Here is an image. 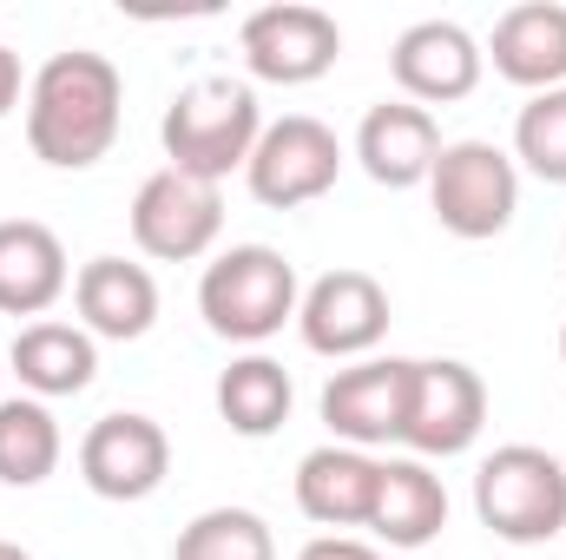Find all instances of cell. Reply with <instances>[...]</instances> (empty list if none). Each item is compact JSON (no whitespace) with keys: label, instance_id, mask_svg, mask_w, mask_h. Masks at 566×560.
Returning <instances> with one entry per match:
<instances>
[{"label":"cell","instance_id":"6da1fadb","mask_svg":"<svg viewBox=\"0 0 566 560\" xmlns=\"http://www.w3.org/2000/svg\"><path fill=\"white\" fill-rule=\"evenodd\" d=\"M126 120V80L106 53H53L33 86H27V145L53 172H86L99 165Z\"/></svg>","mask_w":566,"mask_h":560},{"label":"cell","instance_id":"7a4b0ae2","mask_svg":"<svg viewBox=\"0 0 566 560\" xmlns=\"http://www.w3.org/2000/svg\"><path fill=\"white\" fill-rule=\"evenodd\" d=\"M158 139H165V165L171 172L224 185L231 172L251 165V152L264 139V106H258V93L244 80L205 73V80L178 86V100L158 120Z\"/></svg>","mask_w":566,"mask_h":560},{"label":"cell","instance_id":"3957f363","mask_svg":"<svg viewBox=\"0 0 566 560\" xmlns=\"http://www.w3.org/2000/svg\"><path fill=\"white\" fill-rule=\"evenodd\" d=\"M303 283L296 265L271 245H231L198 278V317L224 343H271L283 323H296Z\"/></svg>","mask_w":566,"mask_h":560},{"label":"cell","instance_id":"277c9868","mask_svg":"<svg viewBox=\"0 0 566 560\" xmlns=\"http://www.w3.org/2000/svg\"><path fill=\"white\" fill-rule=\"evenodd\" d=\"M474 515L507 548H541L566 535V462L534 442L494 448L474 475Z\"/></svg>","mask_w":566,"mask_h":560},{"label":"cell","instance_id":"5b68a950","mask_svg":"<svg viewBox=\"0 0 566 560\" xmlns=\"http://www.w3.org/2000/svg\"><path fill=\"white\" fill-rule=\"evenodd\" d=\"M428 205L448 238H468V245L501 238L521 211V165L488 139L441 145V158L428 172Z\"/></svg>","mask_w":566,"mask_h":560},{"label":"cell","instance_id":"8992f818","mask_svg":"<svg viewBox=\"0 0 566 560\" xmlns=\"http://www.w3.org/2000/svg\"><path fill=\"white\" fill-rule=\"evenodd\" d=\"M336 178H343V145H336V133H329L323 120H310V113L271 120L264 139H258V152H251V165H244L251 198L271 205V211L316 205Z\"/></svg>","mask_w":566,"mask_h":560},{"label":"cell","instance_id":"52a82bcc","mask_svg":"<svg viewBox=\"0 0 566 560\" xmlns=\"http://www.w3.org/2000/svg\"><path fill=\"white\" fill-rule=\"evenodd\" d=\"M238 53H244L251 80H264V86H310L336 66L343 27H336V13H323L310 0H277L244 20Z\"/></svg>","mask_w":566,"mask_h":560},{"label":"cell","instance_id":"ba28073f","mask_svg":"<svg viewBox=\"0 0 566 560\" xmlns=\"http://www.w3.org/2000/svg\"><path fill=\"white\" fill-rule=\"evenodd\" d=\"M218 231H224V198H218V185L185 178V172H171V165H158L139 185V198H133V245H139L145 258H158V265H191V258H205V251L218 245Z\"/></svg>","mask_w":566,"mask_h":560},{"label":"cell","instance_id":"9c48e42d","mask_svg":"<svg viewBox=\"0 0 566 560\" xmlns=\"http://www.w3.org/2000/svg\"><path fill=\"white\" fill-rule=\"evenodd\" d=\"M409 383H416V363L409 356H363L349 370H336L323 383V422L343 448H382V442H402V422H409Z\"/></svg>","mask_w":566,"mask_h":560},{"label":"cell","instance_id":"30bf717a","mask_svg":"<svg viewBox=\"0 0 566 560\" xmlns=\"http://www.w3.org/2000/svg\"><path fill=\"white\" fill-rule=\"evenodd\" d=\"M165 475H171V435L139 409L99 416L80 435V481L99 501H145L165 488Z\"/></svg>","mask_w":566,"mask_h":560},{"label":"cell","instance_id":"8fae6325","mask_svg":"<svg viewBox=\"0 0 566 560\" xmlns=\"http://www.w3.org/2000/svg\"><path fill=\"white\" fill-rule=\"evenodd\" d=\"M481 422H488V383H481V370H468L454 356L416 363L409 422H402V442L416 448V462H428V455H468L481 442Z\"/></svg>","mask_w":566,"mask_h":560},{"label":"cell","instance_id":"7c38bea8","mask_svg":"<svg viewBox=\"0 0 566 560\" xmlns=\"http://www.w3.org/2000/svg\"><path fill=\"white\" fill-rule=\"evenodd\" d=\"M296 330L316 356L336 363H363L382 336H389V290L369 271H329L303 290L296 303Z\"/></svg>","mask_w":566,"mask_h":560},{"label":"cell","instance_id":"4fadbf2b","mask_svg":"<svg viewBox=\"0 0 566 560\" xmlns=\"http://www.w3.org/2000/svg\"><path fill=\"white\" fill-rule=\"evenodd\" d=\"M481 66H488V53H481V40L461 20H416V27H402V40L389 53V73H396L409 106L468 100L481 86Z\"/></svg>","mask_w":566,"mask_h":560},{"label":"cell","instance_id":"5bb4252c","mask_svg":"<svg viewBox=\"0 0 566 560\" xmlns=\"http://www.w3.org/2000/svg\"><path fill=\"white\" fill-rule=\"evenodd\" d=\"M73 290V265L53 225L0 218V317H46Z\"/></svg>","mask_w":566,"mask_h":560},{"label":"cell","instance_id":"9a60e30c","mask_svg":"<svg viewBox=\"0 0 566 560\" xmlns=\"http://www.w3.org/2000/svg\"><path fill=\"white\" fill-rule=\"evenodd\" d=\"M376 488H382V462L343 442H323L296 462V508L316 528H369L376 515Z\"/></svg>","mask_w":566,"mask_h":560},{"label":"cell","instance_id":"2e32d148","mask_svg":"<svg viewBox=\"0 0 566 560\" xmlns=\"http://www.w3.org/2000/svg\"><path fill=\"white\" fill-rule=\"evenodd\" d=\"M434 158H441V126H434L428 106L382 100V106L363 113V126H356V165H363L376 185H389V191L428 185Z\"/></svg>","mask_w":566,"mask_h":560},{"label":"cell","instance_id":"e0dca14e","mask_svg":"<svg viewBox=\"0 0 566 560\" xmlns=\"http://www.w3.org/2000/svg\"><path fill=\"white\" fill-rule=\"evenodd\" d=\"M507 86L554 93L566 86V7L560 0H521L494 20V40L481 46Z\"/></svg>","mask_w":566,"mask_h":560},{"label":"cell","instance_id":"ac0fdd59","mask_svg":"<svg viewBox=\"0 0 566 560\" xmlns=\"http://www.w3.org/2000/svg\"><path fill=\"white\" fill-rule=\"evenodd\" d=\"M73 310H80V330L93 343L99 336L106 343H139L158 323V278L145 265H126V258H93L73 278Z\"/></svg>","mask_w":566,"mask_h":560},{"label":"cell","instance_id":"d6986e66","mask_svg":"<svg viewBox=\"0 0 566 560\" xmlns=\"http://www.w3.org/2000/svg\"><path fill=\"white\" fill-rule=\"evenodd\" d=\"M7 370L20 376V390H27L33 403L80 396V390H93V376H99V343H93L80 323L40 317V323H27V330L13 336Z\"/></svg>","mask_w":566,"mask_h":560},{"label":"cell","instance_id":"ffe728a7","mask_svg":"<svg viewBox=\"0 0 566 560\" xmlns=\"http://www.w3.org/2000/svg\"><path fill=\"white\" fill-rule=\"evenodd\" d=\"M441 528H448V488H441V475L428 462H416V455L382 462V488H376L369 535L382 548H428Z\"/></svg>","mask_w":566,"mask_h":560},{"label":"cell","instance_id":"44dd1931","mask_svg":"<svg viewBox=\"0 0 566 560\" xmlns=\"http://www.w3.org/2000/svg\"><path fill=\"white\" fill-rule=\"evenodd\" d=\"M290 403H296V390H290V370H283L277 356H238L224 376H218V416L231 422V435H244V442H264V435H277L283 422H290Z\"/></svg>","mask_w":566,"mask_h":560},{"label":"cell","instance_id":"7402d4cb","mask_svg":"<svg viewBox=\"0 0 566 560\" xmlns=\"http://www.w3.org/2000/svg\"><path fill=\"white\" fill-rule=\"evenodd\" d=\"M66 442L46 403L33 396H0V481L7 488H40L60 468Z\"/></svg>","mask_w":566,"mask_h":560},{"label":"cell","instance_id":"603a6c76","mask_svg":"<svg viewBox=\"0 0 566 560\" xmlns=\"http://www.w3.org/2000/svg\"><path fill=\"white\" fill-rule=\"evenodd\" d=\"M171 560H277L271 521L251 508H205L198 521L178 528Z\"/></svg>","mask_w":566,"mask_h":560},{"label":"cell","instance_id":"cb8c5ba5","mask_svg":"<svg viewBox=\"0 0 566 560\" xmlns=\"http://www.w3.org/2000/svg\"><path fill=\"white\" fill-rule=\"evenodd\" d=\"M514 158L541 178V185H566V86L534 93L514 120Z\"/></svg>","mask_w":566,"mask_h":560},{"label":"cell","instance_id":"d4e9b609","mask_svg":"<svg viewBox=\"0 0 566 560\" xmlns=\"http://www.w3.org/2000/svg\"><path fill=\"white\" fill-rule=\"evenodd\" d=\"M296 560H382L376 541H356V535H316Z\"/></svg>","mask_w":566,"mask_h":560},{"label":"cell","instance_id":"484cf974","mask_svg":"<svg viewBox=\"0 0 566 560\" xmlns=\"http://www.w3.org/2000/svg\"><path fill=\"white\" fill-rule=\"evenodd\" d=\"M27 86H33V80L20 73V53H13V46H0V120L27 100Z\"/></svg>","mask_w":566,"mask_h":560},{"label":"cell","instance_id":"4316f807","mask_svg":"<svg viewBox=\"0 0 566 560\" xmlns=\"http://www.w3.org/2000/svg\"><path fill=\"white\" fill-rule=\"evenodd\" d=\"M0 560H33L27 548H13V541H0Z\"/></svg>","mask_w":566,"mask_h":560},{"label":"cell","instance_id":"83f0119b","mask_svg":"<svg viewBox=\"0 0 566 560\" xmlns=\"http://www.w3.org/2000/svg\"><path fill=\"white\" fill-rule=\"evenodd\" d=\"M560 363H566V323H560Z\"/></svg>","mask_w":566,"mask_h":560},{"label":"cell","instance_id":"f1b7e54d","mask_svg":"<svg viewBox=\"0 0 566 560\" xmlns=\"http://www.w3.org/2000/svg\"><path fill=\"white\" fill-rule=\"evenodd\" d=\"M0 376H7V356H0Z\"/></svg>","mask_w":566,"mask_h":560}]
</instances>
